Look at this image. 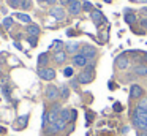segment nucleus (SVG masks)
Returning <instances> with one entry per match:
<instances>
[{"mask_svg": "<svg viewBox=\"0 0 147 136\" xmlns=\"http://www.w3.org/2000/svg\"><path fill=\"white\" fill-rule=\"evenodd\" d=\"M65 125H67V122L62 120V119H59V120H55L54 123H51V127L48 128V133L49 135H55V133L62 131V130L65 128Z\"/></svg>", "mask_w": 147, "mask_h": 136, "instance_id": "4", "label": "nucleus"}, {"mask_svg": "<svg viewBox=\"0 0 147 136\" xmlns=\"http://www.w3.org/2000/svg\"><path fill=\"white\" fill-rule=\"evenodd\" d=\"M18 18H19V21L26 22V24H30V16H29V14H24V13H19V14H18Z\"/></svg>", "mask_w": 147, "mask_h": 136, "instance_id": "21", "label": "nucleus"}, {"mask_svg": "<svg viewBox=\"0 0 147 136\" xmlns=\"http://www.w3.org/2000/svg\"><path fill=\"white\" fill-rule=\"evenodd\" d=\"M93 71H95L93 63H89V65L82 70V73L78 76V81H79L81 84H89V82H92L93 81Z\"/></svg>", "mask_w": 147, "mask_h": 136, "instance_id": "2", "label": "nucleus"}, {"mask_svg": "<svg viewBox=\"0 0 147 136\" xmlns=\"http://www.w3.org/2000/svg\"><path fill=\"white\" fill-rule=\"evenodd\" d=\"M3 131H5V130H3V128H2V127H0V133H3Z\"/></svg>", "mask_w": 147, "mask_h": 136, "instance_id": "35", "label": "nucleus"}, {"mask_svg": "<svg viewBox=\"0 0 147 136\" xmlns=\"http://www.w3.org/2000/svg\"><path fill=\"white\" fill-rule=\"evenodd\" d=\"M133 123L141 131H147V111H142V109H138L136 108L133 111Z\"/></svg>", "mask_w": 147, "mask_h": 136, "instance_id": "1", "label": "nucleus"}, {"mask_svg": "<svg viewBox=\"0 0 147 136\" xmlns=\"http://www.w3.org/2000/svg\"><path fill=\"white\" fill-rule=\"evenodd\" d=\"M55 2H57V0H46V3H49V5H54Z\"/></svg>", "mask_w": 147, "mask_h": 136, "instance_id": "33", "label": "nucleus"}, {"mask_svg": "<svg viewBox=\"0 0 147 136\" xmlns=\"http://www.w3.org/2000/svg\"><path fill=\"white\" fill-rule=\"evenodd\" d=\"M105 2H106V3H109V2H111V0H105Z\"/></svg>", "mask_w": 147, "mask_h": 136, "instance_id": "36", "label": "nucleus"}, {"mask_svg": "<svg viewBox=\"0 0 147 136\" xmlns=\"http://www.w3.org/2000/svg\"><path fill=\"white\" fill-rule=\"evenodd\" d=\"M63 74L67 76V78H71V76H73V68H71V66L65 68V70H63Z\"/></svg>", "mask_w": 147, "mask_h": 136, "instance_id": "25", "label": "nucleus"}, {"mask_svg": "<svg viewBox=\"0 0 147 136\" xmlns=\"http://www.w3.org/2000/svg\"><path fill=\"white\" fill-rule=\"evenodd\" d=\"M92 21L95 22V25H101L106 22V18L103 16L101 11H98V9H95V11H92Z\"/></svg>", "mask_w": 147, "mask_h": 136, "instance_id": "10", "label": "nucleus"}, {"mask_svg": "<svg viewBox=\"0 0 147 136\" xmlns=\"http://www.w3.org/2000/svg\"><path fill=\"white\" fill-rule=\"evenodd\" d=\"M81 54L82 55H86L87 59H93V57L96 55V49L93 46H89V44H86V46L81 49Z\"/></svg>", "mask_w": 147, "mask_h": 136, "instance_id": "12", "label": "nucleus"}, {"mask_svg": "<svg viewBox=\"0 0 147 136\" xmlns=\"http://www.w3.org/2000/svg\"><path fill=\"white\" fill-rule=\"evenodd\" d=\"M115 65H117V68L125 70V68L130 66V62H128V59L125 55H120V57H117V60H115Z\"/></svg>", "mask_w": 147, "mask_h": 136, "instance_id": "14", "label": "nucleus"}, {"mask_svg": "<svg viewBox=\"0 0 147 136\" xmlns=\"http://www.w3.org/2000/svg\"><path fill=\"white\" fill-rule=\"evenodd\" d=\"M21 6H22L24 9H29V8H30V0H22V3H21Z\"/></svg>", "mask_w": 147, "mask_h": 136, "instance_id": "27", "label": "nucleus"}, {"mask_svg": "<svg viewBox=\"0 0 147 136\" xmlns=\"http://www.w3.org/2000/svg\"><path fill=\"white\" fill-rule=\"evenodd\" d=\"M142 93H144V89L141 87V85L133 84L130 87V97L131 98H141V97H142Z\"/></svg>", "mask_w": 147, "mask_h": 136, "instance_id": "11", "label": "nucleus"}, {"mask_svg": "<svg viewBox=\"0 0 147 136\" xmlns=\"http://www.w3.org/2000/svg\"><path fill=\"white\" fill-rule=\"evenodd\" d=\"M81 9H82V3H81L79 0H71L70 5H68V11H70L71 14H79Z\"/></svg>", "mask_w": 147, "mask_h": 136, "instance_id": "7", "label": "nucleus"}, {"mask_svg": "<svg viewBox=\"0 0 147 136\" xmlns=\"http://www.w3.org/2000/svg\"><path fill=\"white\" fill-rule=\"evenodd\" d=\"M46 63H48V55H46V54H40V57H38V65L43 66V65H46Z\"/></svg>", "mask_w": 147, "mask_h": 136, "instance_id": "20", "label": "nucleus"}, {"mask_svg": "<svg viewBox=\"0 0 147 136\" xmlns=\"http://www.w3.org/2000/svg\"><path fill=\"white\" fill-rule=\"evenodd\" d=\"M46 98L51 101L57 100L59 98V87H55V85H49L48 89H46Z\"/></svg>", "mask_w": 147, "mask_h": 136, "instance_id": "8", "label": "nucleus"}, {"mask_svg": "<svg viewBox=\"0 0 147 136\" xmlns=\"http://www.w3.org/2000/svg\"><path fill=\"white\" fill-rule=\"evenodd\" d=\"M141 2H147V0H141Z\"/></svg>", "mask_w": 147, "mask_h": 136, "instance_id": "38", "label": "nucleus"}, {"mask_svg": "<svg viewBox=\"0 0 147 136\" xmlns=\"http://www.w3.org/2000/svg\"><path fill=\"white\" fill-rule=\"evenodd\" d=\"M27 33L30 35V37H38V33H40V27L38 25H29V27H27Z\"/></svg>", "mask_w": 147, "mask_h": 136, "instance_id": "15", "label": "nucleus"}, {"mask_svg": "<svg viewBox=\"0 0 147 136\" xmlns=\"http://www.w3.org/2000/svg\"><path fill=\"white\" fill-rule=\"evenodd\" d=\"M114 111H115V112H120V111H122V106H120L119 103H115V104H114Z\"/></svg>", "mask_w": 147, "mask_h": 136, "instance_id": "31", "label": "nucleus"}, {"mask_svg": "<svg viewBox=\"0 0 147 136\" xmlns=\"http://www.w3.org/2000/svg\"><path fill=\"white\" fill-rule=\"evenodd\" d=\"M38 2H46V0H38Z\"/></svg>", "mask_w": 147, "mask_h": 136, "instance_id": "37", "label": "nucleus"}, {"mask_svg": "<svg viewBox=\"0 0 147 136\" xmlns=\"http://www.w3.org/2000/svg\"><path fill=\"white\" fill-rule=\"evenodd\" d=\"M67 97H68V89L62 87V98H67Z\"/></svg>", "mask_w": 147, "mask_h": 136, "instance_id": "30", "label": "nucleus"}, {"mask_svg": "<svg viewBox=\"0 0 147 136\" xmlns=\"http://www.w3.org/2000/svg\"><path fill=\"white\" fill-rule=\"evenodd\" d=\"M125 21H127L128 24H133V22H136V16L134 14H127L125 16Z\"/></svg>", "mask_w": 147, "mask_h": 136, "instance_id": "24", "label": "nucleus"}, {"mask_svg": "<svg viewBox=\"0 0 147 136\" xmlns=\"http://www.w3.org/2000/svg\"><path fill=\"white\" fill-rule=\"evenodd\" d=\"M27 122H29V114H24L22 117L18 119V127L16 128H24V127H27Z\"/></svg>", "mask_w": 147, "mask_h": 136, "instance_id": "16", "label": "nucleus"}, {"mask_svg": "<svg viewBox=\"0 0 147 136\" xmlns=\"http://www.w3.org/2000/svg\"><path fill=\"white\" fill-rule=\"evenodd\" d=\"M46 120H48V112L45 111V112H43V125H45V122H46Z\"/></svg>", "mask_w": 147, "mask_h": 136, "instance_id": "32", "label": "nucleus"}, {"mask_svg": "<svg viewBox=\"0 0 147 136\" xmlns=\"http://www.w3.org/2000/svg\"><path fill=\"white\" fill-rule=\"evenodd\" d=\"M138 109H142V111H147V98H144V100H141L139 103H138Z\"/></svg>", "mask_w": 147, "mask_h": 136, "instance_id": "22", "label": "nucleus"}, {"mask_svg": "<svg viewBox=\"0 0 147 136\" xmlns=\"http://www.w3.org/2000/svg\"><path fill=\"white\" fill-rule=\"evenodd\" d=\"M78 49H79V44L78 43H68L67 44V52H70V54H74Z\"/></svg>", "mask_w": 147, "mask_h": 136, "instance_id": "19", "label": "nucleus"}, {"mask_svg": "<svg viewBox=\"0 0 147 136\" xmlns=\"http://www.w3.org/2000/svg\"><path fill=\"white\" fill-rule=\"evenodd\" d=\"M38 74H40V78L45 79V81H52V79L55 78V71L52 68H40Z\"/></svg>", "mask_w": 147, "mask_h": 136, "instance_id": "5", "label": "nucleus"}, {"mask_svg": "<svg viewBox=\"0 0 147 136\" xmlns=\"http://www.w3.org/2000/svg\"><path fill=\"white\" fill-rule=\"evenodd\" d=\"M73 63H74L76 66H82V68H86V66L89 65V59L79 52V54H76V55L73 57Z\"/></svg>", "mask_w": 147, "mask_h": 136, "instance_id": "6", "label": "nucleus"}, {"mask_svg": "<svg viewBox=\"0 0 147 136\" xmlns=\"http://www.w3.org/2000/svg\"><path fill=\"white\" fill-rule=\"evenodd\" d=\"M76 117V111H71V109H62V114H60V119L65 120V122H70V120H74Z\"/></svg>", "mask_w": 147, "mask_h": 136, "instance_id": "13", "label": "nucleus"}, {"mask_svg": "<svg viewBox=\"0 0 147 136\" xmlns=\"http://www.w3.org/2000/svg\"><path fill=\"white\" fill-rule=\"evenodd\" d=\"M54 59H55V62H57V63H63L65 59H67V54H65L63 51H55Z\"/></svg>", "mask_w": 147, "mask_h": 136, "instance_id": "17", "label": "nucleus"}, {"mask_svg": "<svg viewBox=\"0 0 147 136\" xmlns=\"http://www.w3.org/2000/svg\"><path fill=\"white\" fill-rule=\"evenodd\" d=\"M60 114H62V108H60V104L55 103L54 106H52V109L48 112V120H49L51 123H54L55 120L60 119Z\"/></svg>", "mask_w": 147, "mask_h": 136, "instance_id": "3", "label": "nucleus"}, {"mask_svg": "<svg viewBox=\"0 0 147 136\" xmlns=\"http://www.w3.org/2000/svg\"><path fill=\"white\" fill-rule=\"evenodd\" d=\"M82 8L86 9V11H89V9H92V3H90V2H84Z\"/></svg>", "mask_w": 147, "mask_h": 136, "instance_id": "28", "label": "nucleus"}, {"mask_svg": "<svg viewBox=\"0 0 147 136\" xmlns=\"http://www.w3.org/2000/svg\"><path fill=\"white\" fill-rule=\"evenodd\" d=\"M29 43L32 46H36V37H29Z\"/></svg>", "mask_w": 147, "mask_h": 136, "instance_id": "29", "label": "nucleus"}, {"mask_svg": "<svg viewBox=\"0 0 147 136\" xmlns=\"http://www.w3.org/2000/svg\"><path fill=\"white\" fill-rule=\"evenodd\" d=\"M21 3H22V0H8V5H10L11 8H18Z\"/></svg>", "mask_w": 147, "mask_h": 136, "instance_id": "23", "label": "nucleus"}, {"mask_svg": "<svg viewBox=\"0 0 147 136\" xmlns=\"http://www.w3.org/2000/svg\"><path fill=\"white\" fill-rule=\"evenodd\" d=\"M139 136H147V135H146V133H139Z\"/></svg>", "mask_w": 147, "mask_h": 136, "instance_id": "34", "label": "nucleus"}, {"mask_svg": "<svg viewBox=\"0 0 147 136\" xmlns=\"http://www.w3.org/2000/svg\"><path fill=\"white\" fill-rule=\"evenodd\" d=\"M134 73H136V74H139V76H147V66L146 65L136 66V68H134Z\"/></svg>", "mask_w": 147, "mask_h": 136, "instance_id": "18", "label": "nucleus"}, {"mask_svg": "<svg viewBox=\"0 0 147 136\" xmlns=\"http://www.w3.org/2000/svg\"><path fill=\"white\" fill-rule=\"evenodd\" d=\"M3 25H5L7 28H10L11 25H13V19H11V18H7V19L3 21Z\"/></svg>", "mask_w": 147, "mask_h": 136, "instance_id": "26", "label": "nucleus"}, {"mask_svg": "<svg viewBox=\"0 0 147 136\" xmlns=\"http://www.w3.org/2000/svg\"><path fill=\"white\" fill-rule=\"evenodd\" d=\"M51 16L55 18L57 21H63L65 19V9L62 8V6H54V8L51 9Z\"/></svg>", "mask_w": 147, "mask_h": 136, "instance_id": "9", "label": "nucleus"}]
</instances>
